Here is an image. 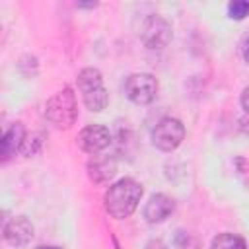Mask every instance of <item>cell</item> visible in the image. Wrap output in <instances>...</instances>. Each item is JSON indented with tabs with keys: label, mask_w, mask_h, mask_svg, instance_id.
Listing matches in <instances>:
<instances>
[{
	"label": "cell",
	"mask_w": 249,
	"mask_h": 249,
	"mask_svg": "<svg viewBox=\"0 0 249 249\" xmlns=\"http://www.w3.org/2000/svg\"><path fill=\"white\" fill-rule=\"evenodd\" d=\"M142 193L144 191L138 181H134L130 177L119 179L105 191V196H103L105 210L117 220L128 218L136 210V206L142 198Z\"/></svg>",
	"instance_id": "cell-1"
},
{
	"label": "cell",
	"mask_w": 249,
	"mask_h": 249,
	"mask_svg": "<svg viewBox=\"0 0 249 249\" xmlns=\"http://www.w3.org/2000/svg\"><path fill=\"white\" fill-rule=\"evenodd\" d=\"M45 117L47 121L56 126V128H70L76 123L78 117V103H76V93L72 88H62L56 91L45 105Z\"/></svg>",
	"instance_id": "cell-2"
},
{
	"label": "cell",
	"mask_w": 249,
	"mask_h": 249,
	"mask_svg": "<svg viewBox=\"0 0 249 249\" xmlns=\"http://www.w3.org/2000/svg\"><path fill=\"white\" fill-rule=\"evenodd\" d=\"M76 82H78V89L82 91L84 105L89 111L99 113V111H103L107 107L109 93H107V89L103 86V76H101V72L97 68L88 66V68L80 70Z\"/></svg>",
	"instance_id": "cell-3"
},
{
	"label": "cell",
	"mask_w": 249,
	"mask_h": 249,
	"mask_svg": "<svg viewBox=\"0 0 249 249\" xmlns=\"http://www.w3.org/2000/svg\"><path fill=\"white\" fill-rule=\"evenodd\" d=\"M185 138V126L179 119L165 117L152 128V144L161 152H173Z\"/></svg>",
	"instance_id": "cell-4"
},
{
	"label": "cell",
	"mask_w": 249,
	"mask_h": 249,
	"mask_svg": "<svg viewBox=\"0 0 249 249\" xmlns=\"http://www.w3.org/2000/svg\"><path fill=\"white\" fill-rule=\"evenodd\" d=\"M124 93L132 103L148 105L158 95V80L152 74H146V72L130 74L124 82Z\"/></svg>",
	"instance_id": "cell-5"
},
{
	"label": "cell",
	"mask_w": 249,
	"mask_h": 249,
	"mask_svg": "<svg viewBox=\"0 0 249 249\" xmlns=\"http://www.w3.org/2000/svg\"><path fill=\"white\" fill-rule=\"evenodd\" d=\"M140 39L148 49H163L171 41V25L161 16H148L140 25Z\"/></svg>",
	"instance_id": "cell-6"
},
{
	"label": "cell",
	"mask_w": 249,
	"mask_h": 249,
	"mask_svg": "<svg viewBox=\"0 0 249 249\" xmlns=\"http://www.w3.org/2000/svg\"><path fill=\"white\" fill-rule=\"evenodd\" d=\"M76 140H78V146L84 152H88V154H99L105 148H109L113 136H111V132H109L107 126H103V124H89V126H86V128L80 130V134H78Z\"/></svg>",
	"instance_id": "cell-7"
},
{
	"label": "cell",
	"mask_w": 249,
	"mask_h": 249,
	"mask_svg": "<svg viewBox=\"0 0 249 249\" xmlns=\"http://www.w3.org/2000/svg\"><path fill=\"white\" fill-rule=\"evenodd\" d=\"M33 235H35V228L25 216H16V218L8 220L4 226V239L12 247L27 245L33 239Z\"/></svg>",
	"instance_id": "cell-8"
},
{
	"label": "cell",
	"mask_w": 249,
	"mask_h": 249,
	"mask_svg": "<svg viewBox=\"0 0 249 249\" xmlns=\"http://www.w3.org/2000/svg\"><path fill=\"white\" fill-rule=\"evenodd\" d=\"M175 210V202L173 198H169L163 193H156L148 198L146 206H144V218L150 224H160L163 220H167Z\"/></svg>",
	"instance_id": "cell-9"
},
{
	"label": "cell",
	"mask_w": 249,
	"mask_h": 249,
	"mask_svg": "<svg viewBox=\"0 0 249 249\" xmlns=\"http://www.w3.org/2000/svg\"><path fill=\"white\" fill-rule=\"evenodd\" d=\"M88 175L93 183L105 185L117 175V161L111 156H93L88 161Z\"/></svg>",
	"instance_id": "cell-10"
},
{
	"label": "cell",
	"mask_w": 249,
	"mask_h": 249,
	"mask_svg": "<svg viewBox=\"0 0 249 249\" xmlns=\"http://www.w3.org/2000/svg\"><path fill=\"white\" fill-rule=\"evenodd\" d=\"M23 138H25V128H23V124H21V123H14V124L4 132V136H2V142H0V146H2V158L8 160L12 154L19 152Z\"/></svg>",
	"instance_id": "cell-11"
},
{
	"label": "cell",
	"mask_w": 249,
	"mask_h": 249,
	"mask_svg": "<svg viewBox=\"0 0 249 249\" xmlns=\"http://www.w3.org/2000/svg\"><path fill=\"white\" fill-rule=\"evenodd\" d=\"M210 249H247V245H245V241L239 235L224 231V233H218L212 239Z\"/></svg>",
	"instance_id": "cell-12"
},
{
	"label": "cell",
	"mask_w": 249,
	"mask_h": 249,
	"mask_svg": "<svg viewBox=\"0 0 249 249\" xmlns=\"http://www.w3.org/2000/svg\"><path fill=\"white\" fill-rule=\"evenodd\" d=\"M43 140H45V134H43V132H31V134H25V138H23L21 148H19L18 154H19V156H25V158L35 156V154L41 150Z\"/></svg>",
	"instance_id": "cell-13"
},
{
	"label": "cell",
	"mask_w": 249,
	"mask_h": 249,
	"mask_svg": "<svg viewBox=\"0 0 249 249\" xmlns=\"http://www.w3.org/2000/svg\"><path fill=\"white\" fill-rule=\"evenodd\" d=\"M228 16L231 19H243L245 16H249V2H245V0H231L228 4Z\"/></svg>",
	"instance_id": "cell-14"
},
{
	"label": "cell",
	"mask_w": 249,
	"mask_h": 249,
	"mask_svg": "<svg viewBox=\"0 0 249 249\" xmlns=\"http://www.w3.org/2000/svg\"><path fill=\"white\" fill-rule=\"evenodd\" d=\"M241 107H243V111H245V115L249 117V86L241 91Z\"/></svg>",
	"instance_id": "cell-15"
},
{
	"label": "cell",
	"mask_w": 249,
	"mask_h": 249,
	"mask_svg": "<svg viewBox=\"0 0 249 249\" xmlns=\"http://www.w3.org/2000/svg\"><path fill=\"white\" fill-rule=\"evenodd\" d=\"M243 58H245V62L249 64V39H247V43H245V49H243Z\"/></svg>",
	"instance_id": "cell-16"
},
{
	"label": "cell",
	"mask_w": 249,
	"mask_h": 249,
	"mask_svg": "<svg viewBox=\"0 0 249 249\" xmlns=\"http://www.w3.org/2000/svg\"><path fill=\"white\" fill-rule=\"evenodd\" d=\"M97 4H78V8H95Z\"/></svg>",
	"instance_id": "cell-17"
},
{
	"label": "cell",
	"mask_w": 249,
	"mask_h": 249,
	"mask_svg": "<svg viewBox=\"0 0 249 249\" xmlns=\"http://www.w3.org/2000/svg\"><path fill=\"white\" fill-rule=\"evenodd\" d=\"M39 249H58V247H39Z\"/></svg>",
	"instance_id": "cell-18"
}]
</instances>
